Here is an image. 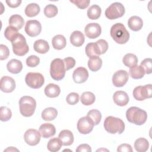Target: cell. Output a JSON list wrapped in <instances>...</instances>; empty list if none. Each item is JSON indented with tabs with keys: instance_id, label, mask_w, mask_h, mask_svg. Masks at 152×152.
<instances>
[{
	"instance_id": "35",
	"label": "cell",
	"mask_w": 152,
	"mask_h": 152,
	"mask_svg": "<svg viewBox=\"0 0 152 152\" xmlns=\"http://www.w3.org/2000/svg\"><path fill=\"white\" fill-rule=\"evenodd\" d=\"M85 50L87 56L89 58L100 55L96 42H91L88 43L86 46Z\"/></svg>"
},
{
	"instance_id": "30",
	"label": "cell",
	"mask_w": 152,
	"mask_h": 152,
	"mask_svg": "<svg viewBox=\"0 0 152 152\" xmlns=\"http://www.w3.org/2000/svg\"><path fill=\"white\" fill-rule=\"evenodd\" d=\"M129 75L133 79H140L144 76L145 71L141 65H134L129 69Z\"/></svg>"
},
{
	"instance_id": "27",
	"label": "cell",
	"mask_w": 152,
	"mask_h": 152,
	"mask_svg": "<svg viewBox=\"0 0 152 152\" xmlns=\"http://www.w3.org/2000/svg\"><path fill=\"white\" fill-rule=\"evenodd\" d=\"M8 22L10 26L17 28L18 30H20L24 24V20L23 18L18 14H14L11 15L10 17Z\"/></svg>"
},
{
	"instance_id": "12",
	"label": "cell",
	"mask_w": 152,
	"mask_h": 152,
	"mask_svg": "<svg viewBox=\"0 0 152 152\" xmlns=\"http://www.w3.org/2000/svg\"><path fill=\"white\" fill-rule=\"evenodd\" d=\"M41 135L36 129H29L26 131L24 135L25 142L29 145L34 146L39 144Z\"/></svg>"
},
{
	"instance_id": "20",
	"label": "cell",
	"mask_w": 152,
	"mask_h": 152,
	"mask_svg": "<svg viewBox=\"0 0 152 152\" xmlns=\"http://www.w3.org/2000/svg\"><path fill=\"white\" fill-rule=\"evenodd\" d=\"M84 36L83 33L80 31H74L70 36V42L74 46L80 47L82 46L84 43Z\"/></svg>"
},
{
	"instance_id": "24",
	"label": "cell",
	"mask_w": 152,
	"mask_h": 152,
	"mask_svg": "<svg viewBox=\"0 0 152 152\" xmlns=\"http://www.w3.org/2000/svg\"><path fill=\"white\" fill-rule=\"evenodd\" d=\"M33 48L36 52L40 54H45L49 50V45L45 40L39 39L36 40L33 45Z\"/></svg>"
},
{
	"instance_id": "39",
	"label": "cell",
	"mask_w": 152,
	"mask_h": 152,
	"mask_svg": "<svg viewBox=\"0 0 152 152\" xmlns=\"http://www.w3.org/2000/svg\"><path fill=\"white\" fill-rule=\"evenodd\" d=\"M12 116L11 110L5 106H2L0 108V119L5 122L9 121Z\"/></svg>"
},
{
	"instance_id": "15",
	"label": "cell",
	"mask_w": 152,
	"mask_h": 152,
	"mask_svg": "<svg viewBox=\"0 0 152 152\" xmlns=\"http://www.w3.org/2000/svg\"><path fill=\"white\" fill-rule=\"evenodd\" d=\"M1 90L5 93H11L15 88V82L14 80L8 76H4L1 79Z\"/></svg>"
},
{
	"instance_id": "7",
	"label": "cell",
	"mask_w": 152,
	"mask_h": 152,
	"mask_svg": "<svg viewBox=\"0 0 152 152\" xmlns=\"http://www.w3.org/2000/svg\"><path fill=\"white\" fill-rule=\"evenodd\" d=\"M125 12V7L121 3L114 2L106 10L105 15L109 20H115L122 17Z\"/></svg>"
},
{
	"instance_id": "50",
	"label": "cell",
	"mask_w": 152,
	"mask_h": 152,
	"mask_svg": "<svg viewBox=\"0 0 152 152\" xmlns=\"http://www.w3.org/2000/svg\"><path fill=\"white\" fill-rule=\"evenodd\" d=\"M6 3L8 5V7L11 8H16L20 6L21 3V0H7L6 1Z\"/></svg>"
},
{
	"instance_id": "34",
	"label": "cell",
	"mask_w": 152,
	"mask_h": 152,
	"mask_svg": "<svg viewBox=\"0 0 152 152\" xmlns=\"http://www.w3.org/2000/svg\"><path fill=\"white\" fill-rule=\"evenodd\" d=\"M62 145V142L59 138H53L48 141L47 148L50 151L56 152L61 149Z\"/></svg>"
},
{
	"instance_id": "51",
	"label": "cell",
	"mask_w": 152,
	"mask_h": 152,
	"mask_svg": "<svg viewBox=\"0 0 152 152\" xmlns=\"http://www.w3.org/2000/svg\"><path fill=\"white\" fill-rule=\"evenodd\" d=\"M8 150H9L10 151H14V150H17V151H18L17 149L14 148V147H10V148H8L6 149L5 150H4V151H7Z\"/></svg>"
},
{
	"instance_id": "25",
	"label": "cell",
	"mask_w": 152,
	"mask_h": 152,
	"mask_svg": "<svg viewBox=\"0 0 152 152\" xmlns=\"http://www.w3.org/2000/svg\"><path fill=\"white\" fill-rule=\"evenodd\" d=\"M102 65V60L99 56L90 57L88 61V66L91 71L96 72Z\"/></svg>"
},
{
	"instance_id": "11",
	"label": "cell",
	"mask_w": 152,
	"mask_h": 152,
	"mask_svg": "<svg viewBox=\"0 0 152 152\" xmlns=\"http://www.w3.org/2000/svg\"><path fill=\"white\" fill-rule=\"evenodd\" d=\"M42 31V25L39 21L36 20H28L25 26V31L30 37L38 36Z\"/></svg>"
},
{
	"instance_id": "36",
	"label": "cell",
	"mask_w": 152,
	"mask_h": 152,
	"mask_svg": "<svg viewBox=\"0 0 152 152\" xmlns=\"http://www.w3.org/2000/svg\"><path fill=\"white\" fill-rule=\"evenodd\" d=\"M122 62L126 66L131 68L137 65L138 62V58L135 55L129 53L124 56Z\"/></svg>"
},
{
	"instance_id": "13",
	"label": "cell",
	"mask_w": 152,
	"mask_h": 152,
	"mask_svg": "<svg viewBox=\"0 0 152 152\" xmlns=\"http://www.w3.org/2000/svg\"><path fill=\"white\" fill-rule=\"evenodd\" d=\"M129 74L125 70H119L114 73L112 77L113 84L116 87H123L127 83Z\"/></svg>"
},
{
	"instance_id": "46",
	"label": "cell",
	"mask_w": 152,
	"mask_h": 152,
	"mask_svg": "<svg viewBox=\"0 0 152 152\" xmlns=\"http://www.w3.org/2000/svg\"><path fill=\"white\" fill-rule=\"evenodd\" d=\"M65 69L66 71H68L72 68L74 67L75 65V59L72 57H67L63 59Z\"/></svg>"
},
{
	"instance_id": "18",
	"label": "cell",
	"mask_w": 152,
	"mask_h": 152,
	"mask_svg": "<svg viewBox=\"0 0 152 152\" xmlns=\"http://www.w3.org/2000/svg\"><path fill=\"white\" fill-rule=\"evenodd\" d=\"M113 100L116 104L119 106H124L129 102L128 94L124 91H117L113 96Z\"/></svg>"
},
{
	"instance_id": "48",
	"label": "cell",
	"mask_w": 152,
	"mask_h": 152,
	"mask_svg": "<svg viewBox=\"0 0 152 152\" xmlns=\"http://www.w3.org/2000/svg\"><path fill=\"white\" fill-rule=\"evenodd\" d=\"M117 151L118 152H132V148L129 144H122L118 146Z\"/></svg>"
},
{
	"instance_id": "21",
	"label": "cell",
	"mask_w": 152,
	"mask_h": 152,
	"mask_svg": "<svg viewBox=\"0 0 152 152\" xmlns=\"http://www.w3.org/2000/svg\"><path fill=\"white\" fill-rule=\"evenodd\" d=\"M128 26L131 30L137 31L142 28L143 21L138 16H132L128 21Z\"/></svg>"
},
{
	"instance_id": "9",
	"label": "cell",
	"mask_w": 152,
	"mask_h": 152,
	"mask_svg": "<svg viewBox=\"0 0 152 152\" xmlns=\"http://www.w3.org/2000/svg\"><path fill=\"white\" fill-rule=\"evenodd\" d=\"M151 86V84H147L136 87L133 90L134 97L138 101L151 98L152 96Z\"/></svg>"
},
{
	"instance_id": "2",
	"label": "cell",
	"mask_w": 152,
	"mask_h": 152,
	"mask_svg": "<svg viewBox=\"0 0 152 152\" xmlns=\"http://www.w3.org/2000/svg\"><path fill=\"white\" fill-rule=\"evenodd\" d=\"M126 117L127 120L137 125L144 124L147 119V112L135 106L129 107L126 112Z\"/></svg>"
},
{
	"instance_id": "37",
	"label": "cell",
	"mask_w": 152,
	"mask_h": 152,
	"mask_svg": "<svg viewBox=\"0 0 152 152\" xmlns=\"http://www.w3.org/2000/svg\"><path fill=\"white\" fill-rule=\"evenodd\" d=\"M87 116L92 119L94 125H98L102 119V114L97 109H91L89 110Z\"/></svg>"
},
{
	"instance_id": "38",
	"label": "cell",
	"mask_w": 152,
	"mask_h": 152,
	"mask_svg": "<svg viewBox=\"0 0 152 152\" xmlns=\"http://www.w3.org/2000/svg\"><path fill=\"white\" fill-rule=\"evenodd\" d=\"M58 10L57 7L53 4H49L44 8V14L48 18H52L56 16L58 14Z\"/></svg>"
},
{
	"instance_id": "10",
	"label": "cell",
	"mask_w": 152,
	"mask_h": 152,
	"mask_svg": "<svg viewBox=\"0 0 152 152\" xmlns=\"http://www.w3.org/2000/svg\"><path fill=\"white\" fill-rule=\"evenodd\" d=\"M94 126L92 119L88 116L81 118L77 122V129L80 133L87 134L92 131Z\"/></svg>"
},
{
	"instance_id": "14",
	"label": "cell",
	"mask_w": 152,
	"mask_h": 152,
	"mask_svg": "<svg viewBox=\"0 0 152 152\" xmlns=\"http://www.w3.org/2000/svg\"><path fill=\"white\" fill-rule=\"evenodd\" d=\"M84 32L86 36L89 39H96L101 34V26L98 23H89L86 26Z\"/></svg>"
},
{
	"instance_id": "28",
	"label": "cell",
	"mask_w": 152,
	"mask_h": 152,
	"mask_svg": "<svg viewBox=\"0 0 152 152\" xmlns=\"http://www.w3.org/2000/svg\"><path fill=\"white\" fill-rule=\"evenodd\" d=\"M58 115V111L54 107H48L42 112V118L46 121H50L55 119Z\"/></svg>"
},
{
	"instance_id": "29",
	"label": "cell",
	"mask_w": 152,
	"mask_h": 152,
	"mask_svg": "<svg viewBox=\"0 0 152 152\" xmlns=\"http://www.w3.org/2000/svg\"><path fill=\"white\" fill-rule=\"evenodd\" d=\"M149 147L148 140L144 138H139L134 142V148L138 152H145Z\"/></svg>"
},
{
	"instance_id": "3",
	"label": "cell",
	"mask_w": 152,
	"mask_h": 152,
	"mask_svg": "<svg viewBox=\"0 0 152 152\" xmlns=\"http://www.w3.org/2000/svg\"><path fill=\"white\" fill-rule=\"evenodd\" d=\"M105 130L110 134H122L125 130V124L124 121L116 117L112 116H107L103 124Z\"/></svg>"
},
{
	"instance_id": "17",
	"label": "cell",
	"mask_w": 152,
	"mask_h": 152,
	"mask_svg": "<svg viewBox=\"0 0 152 152\" xmlns=\"http://www.w3.org/2000/svg\"><path fill=\"white\" fill-rule=\"evenodd\" d=\"M39 132L43 138H48L53 136L56 133L55 126L50 123H45L40 125Z\"/></svg>"
},
{
	"instance_id": "26",
	"label": "cell",
	"mask_w": 152,
	"mask_h": 152,
	"mask_svg": "<svg viewBox=\"0 0 152 152\" xmlns=\"http://www.w3.org/2000/svg\"><path fill=\"white\" fill-rule=\"evenodd\" d=\"M66 44L65 37L61 35L58 34L55 36L52 40V45L53 48L57 50H61L64 49Z\"/></svg>"
},
{
	"instance_id": "47",
	"label": "cell",
	"mask_w": 152,
	"mask_h": 152,
	"mask_svg": "<svg viewBox=\"0 0 152 152\" xmlns=\"http://www.w3.org/2000/svg\"><path fill=\"white\" fill-rule=\"evenodd\" d=\"M71 3L75 4L80 9H85L89 5L90 1L89 0H74L70 1Z\"/></svg>"
},
{
	"instance_id": "8",
	"label": "cell",
	"mask_w": 152,
	"mask_h": 152,
	"mask_svg": "<svg viewBox=\"0 0 152 152\" xmlns=\"http://www.w3.org/2000/svg\"><path fill=\"white\" fill-rule=\"evenodd\" d=\"M25 81L27 85L34 89L40 88L45 83V78L43 75L39 72H28L27 74Z\"/></svg>"
},
{
	"instance_id": "40",
	"label": "cell",
	"mask_w": 152,
	"mask_h": 152,
	"mask_svg": "<svg viewBox=\"0 0 152 152\" xmlns=\"http://www.w3.org/2000/svg\"><path fill=\"white\" fill-rule=\"evenodd\" d=\"M18 30L12 26H8L5 30L4 31V36L5 38L10 40L11 41L12 39L18 34Z\"/></svg>"
},
{
	"instance_id": "44",
	"label": "cell",
	"mask_w": 152,
	"mask_h": 152,
	"mask_svg": "<svg viewBox=\"0 0 152 152\" xmlns=\"http://www.w3.org/2000/svg\"><path fill=\"white\" fill-rule=\"evenodd\" d=\"M40 59L36 55H31L26 59V64L29 67H35L39 65Z\"/></svg>"
},
{
	"instance_id": "31",
	"label": "cell",
	"mask_w": 152,
	"mask_h": 152,
	"mask_svg": "<svg viewBox=\"0 0 152 152\" xmlns=\"http://www.w3.org/2000/svg\"><path fill=\"white\" fill-rule=\"evenodd\" d=\"M102 12V10L100 7L97 5H93L90 6L87 10V14L88 17L91 20H97L98 19Z\"/></svg>"
},
{
	"instance_id": "16",
	"label": "cell",
	"mask_w": 152,
	"mask_h": 152,
	"mask_svg": "<svg viewBox=\"0 0 152 152\" xmlns=\"http://www.w3.org/2000/svg\"><path fill=\"white\" fill-rule=\"evenodd\" d=\"M88 77V72L86 68L84 67H78L76 68L72 74L73 80L77 84H81L86 82Z\"/></svg>"
},
{
	"instance_id": "1",
	"label": "cell",
	"mask_w": 152,
	"mask_h": 152,
	"mask_svg": "<svg viewBox=\"0 0 152 152\" xmlns=\"http://www.w3.org/2000/svg\"><path fill=\"white\" fill-rule=\"evenodd\" d=\"M110 34L114 41L121 45L126 43L129 39V32L125 26L121 23H116L112 26Z\"/></svg>"
},
{
	"instance_id": "32",
	"label": "cell",
	"mask_w": 152,
	"mask_h": 152,
	"mask_svg": "<svg viewBox=\"0 0 152 152\" xmlns=\"http://www.w3.org/2000/svg\"><path fill=\"white\" fill-rule=\"evenodd\" d=\"M40 11L39 5L35 3H31L27 5L25 8V14L29 17L36 16Z\"/></svg>"
},
{
	"instance_id": "43",
	"label": "cell",
	"mask_w": 152,
	"mask_h": 152,
	"mask_svg": "<svg viewBox=\"0 0 152 152\" xmlns=\"http://www.w3.org/2000/svg\"><path fill=\"white\" fill-rule=\"evenodd\" d=\"M66 102L71 105H74L77 103L79 101V94L75 92L69 93L66 98Z\"/></svg>"
},
{
	"instance_id": "42",
	"label": "cell",
	"mask_w": 152,
	"mask_h": 152,
	"mask_svg": "<svg viewBox=\"0 0 152 152\" xmlns=\"http://www.w3.org/2000/svg\"><path fill=\"white\" fill-rule=\"evenodd\" d=\"M96 43L100 55L104 54L108 49V43L105 40L100 39L97 40Z\"/></svg>"
},
{
	"instance_id": "33",
	"label": "cell",
	"mask_w": 152,
	"mask_h": 152,
	"mask_svg": "<svg viewBox=\"0 0 152 152\" xmlns=\"http://www.w3.org/2000/svg\"><path fill=\"white\" fill-rule=\"evenodd\" d=\"M80 100L83 104L89 106L94 103L96 100V97L93 93L90 91H86L81 94Z\"/></svg>"
},
{
	"instance_id": "5",
	"label": "cell",
	"mask_w": 152,
	"mask_h": 152,
	"mask_svg": "<svg viewBox=\"0 0 152 152\" xmlns=\"http://www.w3.org/2000/svg\"><path fill=\"white\" fill-rule=\"evenodd\" d=\"M12 46V50L17 56H24L27 53L29 50L26 38L23 35L18 33L11 41Z\"/></svg>"
},
{
	"instance_id": "45",
	"label": "cell",
	"mask_w": 152,
	"mask_h": 152,
	"mask_svg": "<svg viewBox=\"0 0 152 152\" xmlns=\"http://www.w3.org/2000/svg\"><path fill=\"white\" fill-rule=\"evenodd\" d=\"M10 55V51L8 47L4 45H0V59L1 61L8 58Z\"/></svg>"
},
{
	"instance_id": "23",
	"label": "cell",
	"mask_w": 152,
	"mask_h": 152,
	"mask_svg": "<svg viewBox=\"0 0 152 152\" xmlns=\"http://www.w3.org/2000/svg\"><path fill=\"white\" fill-rule=\"evenodd\" d=\"M61 93L60 87L55 84L50 83L45 88V94L50 98L58 97Z\"/></svg>"
},
{
	"instance_id": "41",
	"label": "cell",
	"mask_w": 152,
	"mask_h": 152,
	"mask_svg": "<svg viewBox=\"0 0 152 152\" xmlns=\"http://www.w3.org/2000/svg\"><path fill=\"white\" fill-rule=\"evenodd\" d=\"M145 71V74H150L152 72V60L151 58H145L140 65Z\"/></svg>"
},
{
	"instance_id": "19",
	"label": "cell",
	"mask_w": 152,
	"mask_h": 152,
	"mask_svg": "<svg viewBox=\"0 0 152 152\" xmlns=\"http://www.w3.org/2000/svg\"><path fill=\"white\" fill-rule=\"evenodd\" d=\"M58 138L62 142L63 145L68 146L74 142V135L71 131L68 129H64L60 132Z\"/></svg>"
},
{
	"instance_id": "6",
	"label": "cell",
	"mask_w": 152,
	"mask_h": 152,
	"mask_svg": "<svg viewBox=\"0 0 152 152\" xmlns=\"http://www.w3.org/2000/svg\"><path fill=\"white\" fill-rule=\"evenodd\" d=\"M66 69L64 61L60 58L53 59L50 66V74L51 77L56 81L63 79L65 77Z\"/></svg>"
},
{
	"instance_id": "4",
	"label": "cell",
	"mask_w": 152,
	"mask_h": 152,
	"mask_svg": "<svg viewBox=\"0 0 152 152\" xmlns=\"http://www.w3.org/2000/svg\"><path fill=\"white\" fill-rule=\"evenodd\" d=\"M20 111L21 114L25 117H30L33 115L36 107V102L31 96H24L19 100Z\"/></svg>"
},
{
	"instance_id": "22",
	"label": "cell",
	"mask_w": 152,
	"mask_h": 152,
	"mask_svg": "<svg viewBox=\"0 0 152 152\" xmlns=\"http://www.w3.org/2000/svg\"><path fill=\"white\" fill-rule=\"evenodd\" d=\"M8 71L12 74L20 73L23 69L22 62L16 59H12L8 61L7 64Z\"/></svg>"
},
{
	"instance_id": "49",
	"label": "cell",
	"mask_w": 152,
	"mask_h": 152,
	"mask_svg": "<svg viewBox=\"0 0 152 152\" xmlns=\"http://www.w3.org/2000/svg\"><path fill=\"white\" fill-rule=\"evenodd\" d=\"M77 152H91L90 146L87 144H83L78 146L76 149Z\"/></svg>"
}]
</instances>
